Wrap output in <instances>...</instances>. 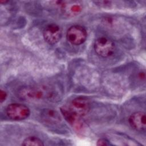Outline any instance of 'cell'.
<instances>
[{
  "label": "cell",
  "mask_w": 146,
  "mask_h": 146,
  "mask_svg": "<svg viewBox=\"0 0 146 146\" xmlns=\"http://www.w3.org/2000/svg\"><path fill=\"white\" fill-rule=\"evenodd\" d=\"M94 49L98 55L103 58H107L113 53L115 44L110 39L105 36H102L95 40Z\"/></svg>",
  "instance_id": "6da1fadb"
},
{
  "label": "cell",
  "mask_w": 146,
  "mask_h": 146,
  "mask_svg": "<svg viewBox=\"0 0 146 146\" xmlns=\"http://www.w3.org/2000/svg\"><path fill=\"white\" fill-rule=\"evenodd\" d=\"M67 108L72 113L80 118L88 113L91 108V104L87 98L78 97L74 99Z\"/></svg>",
  "instance_id": "7a4b0ae2"
},
{
  "label": "cell",
  "mask_w": 146,
  "mask_h": 146,
  "mask_svg": "<svg viewBox=\"0 0 146 146\" xmlns=\"http://www.w3.org/2000/svg\"><path fill=\"white\" fill-rule=\"evenodd\" d=\"M6 112L8 117L14 120L26 119L30 113V110L27 106L19 103L9 104L6 109Z\"/></svg>",
  "instance_id": "3957f363"
},
{
  "label": "cell",
  "mask_w": 146,
  "mask_h": 146,
  "mask_svg": "<svg viewBox=\"0 0 146 146\" xmlns=\"http://www.w3.org/2000/svg\"><path fill=\"white\" fill-rule=\"evenodd\" d=\"M66 36L67 40L72 44L80 45L86 40L87 33L84 27L80 25H74L68 29Z\"/></svg>",
  "instance_id": "277c9868"
},
{
  "label": "cell",
  "mask_w": 146,
  "mask_h": 146,
  "mask_svg": "<svg viewBox=\"0 0 146 146\" xmlns=\"http://www.w3.org/2000/svg\"><path fill=\"white\" fill-rule=\"evenodd\" d=\"M18 96L25 100H36L44 97L42 90L33 87H23L18 91Z\"/></svg>",
  "instance_id": "5b68a950"
},
{
  "label": "cell",
  "mask_w": 146,
  "mask_h": 146,
  "mask_svg": "<svg viewBox=\"0 0 146 146\" xmlns=\"http://www.w3.org/2000/svg\"><path fill=\"white\" fill-rule=\"evenodd\" d=\"M62 36L60 27L54 23L48 25L43 31V37L46 42L50 44L58 43Z\"/></svg>",
  "instance_id": "8992f818"
},
{
  "label": "cell",
  "mask_w": 146,
  "mask_h": 146,
  "mask_svg": "<svg viewBox=\"0 0 146 146\" xmlns=\"http://www.w3.org/2000/svg\"><path fill=\"white\" fill-rule=\"evenodd\" d=\"M128 121L131 127L136 131L141 132L145 130L146 117L144 112L138 111L133 113L129 117Z\"/></svg>",
  "instance_id": "52a82bcc"
},
{
  "label": "cell",
  "mask_w": 146,
  "mask_h": 146,
  "mask_svg": "<svg viewBox=\"0 0 146 146\" xmlns=\"http://www.w3.org/2000/svg\"><path fill=\"white\" fill-rule=\"evenodd\" d=\"M60 6L63 13L67 16H75L82 10V3L76 1H62Z\"/></svg>",
  "instance_id": "ba28073f"
},
{
  "label": "cell",
  "mask_w": 146,
  "mask_h": 146,
  "mask_svg": "<svg viewBox=\"0 0 146 146\" xmlns=\"http://www.w3.org/2000/svg\"><path fill=\"white\" fill-rule=\"evenodd\" d=\"M22 145L25 146H42L43 141L37 137L30 136L26 138L22 142Z\"/></svg>",
  "instance_id": "9c48e42d"
},
{
  "label": "cell",
  "mask_w": 146,
  "mask_h": 146,
  "mask_svg": "<svg viewBox=\"0 0 146 146\" xmlns=\"http://www.w3.org/2000/svg\"><path fill=\"white\" fill-rule=\"evenodd\" d=\"M110 145V143L108 141L104 138L100 139L97 141V145L99 146H105V145Z\"/></svg>",
  "instance_id": "30bf717a"
},
{
  "label": "cell",
  "mask_w": 146,
  "mask_h": 146,
  "mask_svg": "<svg viewBox=\"0 0 146 146\" xmlns=\"http://www.w3.org/2000/svg\"><path fill=\"white\" fill-rule=\"evenodd\" d=\"M7 97V93L5 91L1 90L0 91V102L2 103L4 102Z\"/></svg>",
  "instance_id": "8fae6325"
}]
</instances>
